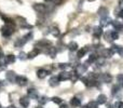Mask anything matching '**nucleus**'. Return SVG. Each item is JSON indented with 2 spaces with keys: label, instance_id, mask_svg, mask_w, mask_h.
Returning <instances> with one entry per match:
<instances>
[{
  "label": "nucleus",
  "instance_id": "nucleus-1",
  "mask_svg": "<svg viewBox=\"0 0 123 108\" xmlns=\"http://www.w3.org/2000/svg\"><path fill=\"white\" fill-rule=\"evenodd\" d=\"M14 32V26H13L12 23H6V25L2 27V35L6 37H9L13 34Z\"/></svg>",
  "mask_w": 123,
  "mask_h": 108
},
{
  "label": "nucleus",
  "instance_id": "nucleus-2",
  "mask_svg": "<svg viewBox=\"0 0 123 108\" xmlns=\"http://www.w3.org/2000/svg\"><path fill=\"white\" fill-rule=\"evenodd\" d=\"M15 82H16L18 85H21V87H24V85L27 84V78L24 76H16Z\"/></svg>",
  "mask_w": 123,
  "mask_h": 108
},
{
  "label": "nucleus",
  "instance_id": "nucleus-3",
  "mask_svg": "<svg viewBox=\"0 0 123 108\" xmlns=\"http://www.w3.org/2000/svg\"><path fill=\"white\" fill-rule=\"evenodd\" d=\"M93 36L95 38H100V36L103 35V27L102 26H96L93 28Z\"/></svg>",
  "mask_w": 123,
  "mask_h": 108
},
{
  "label": "nucleus",
  "instance_id": "nucleus-4",
  "mask_svg": "<svg viewBox=\"0 0 123 108\" xmlns=\"http://www.w3.org/2000/svg\"><path fill=\"white\" fill-rule=\"evenodd\" d=\"M70 77H71V72H68V71H62L61 74L58 75V79H60V81L69 80Z\"/></svg>",
  "mask_w": 123,
  "mask_h": 108
},
{
  "label": "nucleus",
  "instance_id": "nucleus-5",
  "mask_svg": "<svg viewBox=\"0 0 123 108\" xmlns=\"http://www.w3.org/2000/svg\"><path fill=\"white\" fill-rule=\"evenodd\" d=\"M27 95H28V97L32 98V100H37V98H39L38 92H37V90H35V89H28Z\"/></svg>",
  "mask_w": 123,
  "mask_h": 108
},
{
  "label": "nucleus",
  "instance_id": "nucleus-6",
  "mask_svg": "<svg viewBox=\"0 0 123 108\" xmlns=\"http://www.w3.org/2000/svg\"><path fill=\"white\" fill-rule=\"evenodd\" d=\"M86 70H87V65H85V64H79V65L77 66V68H76V71L78 72L79 75L84 74Z\"/></svg>",
  "mask_w": 123,
  "mask_h": 108
},
{
  "label": "nucleus",
  "instance_id": "nucleus-7",
  "mask_svg": "<svg viewBox=\"0 0 123 108\" xmlns=\"http://www.w3.org/2000/svg\"><path fill=\"white\" fill-rule=\"evenodd\" d=\"M112 23V21H111L110 17L106 16V17H102V19H100V26L102 27H106V26H108L109 24Z\"/></svg>",
  "mask_w": 123,
  "mask_h": 108
},
{
  "label": "nucleus",
  "instance_id": "nucleus-8",
  "mask_svg": "<svg viewBox=\"0 0 123 108\" xmlns=\"http://www.w3.org/2000/svg\"><path fill=\"white\" fill-rule=\"evenodd\" d=\"M6 78L8 81H10V82H14L15 79H16V76H15V72L14 71H8L6 75Z\"/></svg>",
  "mask_w": 123,
  "mask_h": 108
},
{
  "label": "nucleus",
  "instance_id": "nucleus-9",
  "mask_svg": "<svg viewBox=\"0 0 123 108\" xmlns=\"http://www.w3.org/2000/svg\"><path fill=\"white\" fill-rule=\"evenodd\" d=\"M56 53H57V49H56V48H53V47L48 48L47 54L49 55V56L51 57V58H54V57L56 56Z\"/></svg>",
  "mask_w": 123,
  "mask_h": 108
},
{
  "label": "nucleus",
  "instance_id": "nucleus-10",
  "mask_svg": "<svg viewBox=\"0 0 123 108\" xmlns=\"http://www.w3.org/2000/svg\"><path fill=\"white\" fill-rule=\"evenodd\" d=\"M58 83H60V79H58V77L54 76V77H51L49 80V84L51 85V87H57Z\"/></svg>",
  "mask_w": 123,
  "mask_h": 108
},
{
  "label": "nucleus",
  "instance_id": "nucleus-11",
  "mask_svg": "<svg viewBox=\"0 0 123 108\" xmlns=\"http://www.w3.org/2000/svg\"><path fill=\"white\" fill-rule=\"evenodd\" d=\"M112 51H111L110 49H104L102 50V52H100V55H102L104 58H107V57H111L112 56Z\"/></svg>",
  "mask_w": 123,
  "mask_h": 108
},
{
  "label": "nucleus",
  "instance_id": "nucleus-12",
  "mask_svg": "<svg viewBox=\"0 0 123 108\" xmlns=\"http://www.w3.org/2000/svg\"><path fill=\"white\" fill-rule=\"evenodd\" d=\"M34 9L36 11H38V12H40V13H42V12H44L45 10H47V6H44V4H42V3H37V4H35L34 6Z\"/></svg>",
  "mask_w": 123,
  "mask_h": 108
},
{
  "label": "nucleus",
  "instance_id": "nucleus-13",
  "mask_svg": "<svg viewBox=\"0 0 123 108\" xmlns=\"http://www.w3.org/2000/svg\"><path fill=\"white\" fill-rule=\"evenodd\" d=\"M19 104L23 106V108H27L29 106V97H22L19 100Z\"/></svg>",
  "mask_w": 123,
  "mask_h": 108
},
{
  "label": "nucleus",
  "instance_id": "nucleus-14",
  "mask_svg": "<svg viewBox=\"0 0 123 108\" xmlns=\"http://www.w3.org/2000/svg\"><path fill=\"white\" fill-rule=\"evenodd\" d=\"M48 74H49V72L44 69H39L38 71H37V76H38V78H40V79H44L45 77L48 76Z\"/></svg>",
  "mask_w": 123,
  "mask_h": 108
},
{
  "label": "nucleus",
  "instance_id": "nucleus-15",
  "mask_svg": "<svg viewBox=\"0 0 123 108\" xmlns=\"http://www.w3.org/2000/svg\"><path fill=\"white\" fill-rule=\"evenodd\" d=\"M99 79L103 82H109V81L111 80V76L109 74H103L102 76L99 75Z\"/></svg>",
  "mask_w": 123,
  "mask_h": 108
},
{
  "label": "nucleus",
  "instance_id": "nucleus-16",
  "mask_svg": "<svg viewBox=\"0 0 123 108\" xmlns=\"http://www.w3.org/2000/svg\"><path fill=\"white\" fill-rule=\"evenodd\" d=\"M15 62V56L14 55H6L4 57V63L6 64H12Z\"/></svg>",
  "mask_w": 123,
  "mask_h": 108
},
{
  "label": "nucleus",
  "instance_id": "nucleus-17",
  "mask_svg": "<svg viewBox=\"0 0 123 108\" xmlns=\"http://www.w3.org/2000/svg\"><path fill=\"white\" fill-rule=\"evenodd\" d=\"M98 14H99L100 17H106L108 16V10L106 8H104V6H102L99 9V11H98Z\"/></svg>",
  "mask_w": 123,
  "mask_h": 108
},
{
  "label": "nucleus",
  "instance_id": "nucleus-18",
  "mask_svg": "<svg viewBox=\"0 0 123 108\" xmlns=\"http://www.w3.org/2000/svg\"><path fill=\"white\" fill-rule=\"evenodd\" d=\"M106 102H107V96L106 95H104V94L98 95V97H97V103H98V104L103 105V104H105Z\"/></svg>",
  "mask_w": 123,
  "mask_h": 108
},
{
  "label": "nucleus",
  "instance_id": "nucleus-19",
  "mask_svg": "<svg viewBox=\"0 0 123 108\" xmlns=\"http://www.w3.org/2000/svg\"><path fill=\"white\" fill-rule=\"evenodd\" d=\"M70 104H71V106H74V107H79L81 105V102H80V100H79V98L72 97L71 101H70Z\"/></svg>",
  "mask_w": 123,
  "mask_h": 108
},
{
  "label": "nucleus",
  "instance_id": "nucleus-20",
  "mask_svg": "<svg viewBox=\"0 0 123 108\" xmlns=\"http://www.w3.org/2000/svg\"><path fill=\"white\" fill-rule=\"evenodd\" d=\"M68 49H69L71 52L77 51V50H78V44H77V42H74V41H71L70 43H68Z\"/></svg>",
  "mask_w": 123,
  "mask_h": 108
},
{
  "label": "nucleus",
  "instance_id": "nucleus-21",
  "mask_svg": "<svg viewBox=\"0 0 123 108\" xmlns=\"http://www.w3.org/2000/svg\"><path fill=\"white\" fill-rule=\"evenodd\" d=\"M50 32H51V35H53L54 37H57L58 35H60V30H58L57 27H55V26H52L51 28H50Z\"/></svg>",
  "mask_w": 123,
  "mask_h": 108
},
{
  "label": "nucleus",
  "instance_id": "nucleus-22",
  "mask_svg": "<svg viewBox=\"0 0 123 108\" xmlns=\"http://www.w3.org/2000/svg\"><path fill=\"white\" fill-rule=\"evenodd\" d=\"M97 58H98L97 54H95V53H91V54H90L89 59H87V63H94V62H96V59H97Z\"/></svg>",
  "mask_w": 123,
  "mask_h": 108
},
{
  "label": "nucleus",
  "instance_id": "nucleus-23",
  "mask_svg": "<svg viewBox=\"0 0 123 108\" xmlns=\"http://www.w3.org/2000/svg\"><path fill=\"white\" fill-rule=\"evenodd\" d=\"M39 53V50H37V49H35V50H32V51H30L29 53H28V58H34V57H36L37 55H38Z\"/></svg>",
  "mask_w": 123,
  "mask_h": 108
},
{
  "label": "nucleus",
  "instance_id": "nucleus-24",
  "mask_svg": "<svg viewBox=\"0 0 123 108\" xmlns=\"http://www.w3.org/2000/svg\"><path fill=\"white\" fill-rule=\"evenodd\" d=\"M85 54H86V49H80V50H78V52H77V57H78V58H81V57H83Z\"/></svg>",
  "mask_w": 123,
  "mask_h": 108
},
{
  "label": "nucleus",
  "instance_id": "nucleus-25",
  "mask_svg": "<svg viewBox=\"0 0 123 108\" xmlns=\"http://www.w3.org/2000/svg\"><path fill=\"white\" fill-rule=\"evenodd\" d=\"M117 81H118V85H119L120 88H123V74L118 75Z\"/></svg>",
  "mask_w": 123,
  "mask_h": 108
},
{
  "label": "nucleus",
  "instance_id": "nucleus-26",
  "mask_svg": "<svg viewBox=\"0 0 123 108\" xmlns=\"http://www.w3.org/2000/svg\"><path fill=\"white\" fill-rule=\"evenodd\" d=\"M98 103L97 102H90L89 104L86 105V107L87 108H98Z\"/></svg>",
  "mask_w": 123,
  "mask_h": 108
},
{
  "label": "nucleus",
  "instance_id": "nucleus-27",
  "mask_svg": "<svg viewBox=\"0 0 123 108\" xmlns=\"http://www.w3.org/2000/svg\"><path fill=\"white\" fill-rule=\"evenodd\" d=\"M39 103H40L41 105H44L48 103V97L47 96H41V97H39Z\"/></svg>",
  "mask_w": 123,
  "mask_h": 108
},
{
  "label": "nucleus",
  "instance_id": "nucleus-28",
  "mask_svg": "<svg viewBox=\"0 0 123 108\" xmlns=\"http://www.w3.org/2000/svg\"><path fill=\"white\" fill-rule=\"evenodd\" d=\"M111 37H112V40L119 39V34H118L117 30H111Z\"/></svg>",
  "mask_w": 123,
  "mask_h": 108
},
{
  "label": "nucleus",
  "instance_id": "nucleus-29",
  "mask_svg": "<svg viewBox=\"0 0 123 108\" xmlns=\"http://www.w3.org/2000/svg\"><path fill=\"white\" fill-rule=\"evenodd\" d=\"M78 75H79L78 72H77V74H74V72H71V77H70V80H71L72 82H76V81L78 80V78H79Z\"/></svg>",
  "mask_w": 123,
  "mask_h": 108
},
{
  "label": "nucleus",
  "instance_id": "nucleus-30",
  "mask_svg": "<svg viewBox=\"0 0 123 108\" xmlns=\"http://www.w3.org/2000/svg\"><path fill=\"white\" fill-rule=\"evenodd\" d=\"M18 58L21 59V61H25V59L28 58V55L26 54V53H24V52H21L19 55H18Z\"/></svg>",
  "mask_w": 123,
  "mask_h": 108
},
{
  "label": "nucleus",
  "instance_id": "nucleus-31",
  "mask_svg": "<svg viewBox=\"0 0 123 108\" xmlns=\"http://www.w3.org/2000/svg\"><path fill=\"white\" fill-rule=\"evenodd\" d=\"M52 102L53 103H55V104H62V98L61 97H57V96H54L53 98H52Z\"/></svg>",
  "mask_w": 123,
  "mask_h": 108
},
{
  "label": "nucleus",
  "instance_id": "nucleus-32",
  "mask_svg": "<svg viewBox=\"0 0 123 108\" xmlns=\"http://www.w3.org/2000/svg\"><path fill=\"white\" fill-rule=\"evenodd\" d=\"M105 39L107 41H112V37H111V32H108L105 34Z\"/></svg>",
  "mask_w": 123,
  "mask_h": 108
},
{
  "label": "nucleus",
  "instance_id": "nucleus-33",
  "mask_svg": "<svg viewBox=\"0 0 123 108\" xmlns=\"http://www.w3.org/2000/svg\"><path fill=\"white\" fill-rule=\"evenodd\" d=\"M119 48H120V47H118V45L112 44V47L110 48V50H111V51H112V53L115 54V53H118V51H119Z\"/></svg>",
  "mask_w": 123,
  "mask_h": 108
},
{
  "label": "nucleus",
  "instance_id": "nucleus-34",
  "mask_svg": "<svg viewBox=\"0 0 123 108\" xmlns=\"http://www.w3.org/2000/svg\"><path fill=\"white\" fill-rule=\"evenodd\" d=\"M70 66V64H65V63H62L58 65V68H61V69H66V68H68Z\"/></svg>",
  "mask_w": 123,
  "mask_h": 108
},
{
  "label": "nucleus",
  "instance_id": "nucleus-35",
  "mask_svg": "<svg viewBox=\"0 0 123 108\" xmlns=\"http://www.w3.org/2000/svg\"><path fill=\"white\" fill-rule=\"evenodd\" d=\"M118 91H119V87H118V85H115V87L112 88V92H111V93H112L113 95H116Z\"/></svg>",
  "mask_w": 123,
  "mask_h": 108
},
{
  "label": "nucleus",
  "instance_id": "nucleus-36",
  "mask_svg": "<svg viewBox=\"0 0 123 108\" xmlns=\"http://www.w3.org/2000/svg\"><path fill=\"white\" fill-rule=\"evenodd\" d=\"M116 108H123V103L122 102H117L115 105Z\"/></svg>",
  "mask_w": 123,
  "mask_h": 108
},
{
  "label": "nucleus",
  "instance_id": "nucleus-37",
  "mask_svg": "<svg viewBox=\"0 0 123 108\" xmlns=\"http://www.w3.org/2000/svg\"><path fill=\"white\" fill-rule=\"evenodd\" d=\"M6 63H2V62H0V71H1V70H3V69H6Z\"/></svg>",
  "mask_w": 123,
  "mask_h": 108
},
{
  "label": "nucleus",
  "instance_id": "nucleus-38",
  "mask_svg": "<svg viewBox=\"0 0 123 108\" xmlns=\"http://www.w3.org/2000/svg\"><path fill=\"white\" fill-rule=\"evenodd\" d=\"M118 53L121 55V56H123V48H122V47L119 48V51H118Z\"/></svg>",
  "mask_w": 123,
  "mask_h": 108
},
{
  "label": "nucleus",
  "instance_id": "nucleus-39",
  "mask_svg": "<svg viewBox=\"0 0 123 108\" xmlns=\"http://www.w3.org/2000/svg\"><path fill=\"white\" fill-rule=\"evenodd\" d=\"M118 16H119V17H122V19H123V10H121L119 13H118Z\"/></svg>",
  "mask_w": 123,
  "mask_h": 108
},
{
  "label": "nucleus",
  "instance_id": "nucleus-40",
  "mask_svg": "<svg viewBox=\"0 0 123 108\" xmlns=\"http://www.w3.org/2000/svg\"><path fill=\"white\" fill-rule=\"evenodd\" d=\"M3 56H4V55H3V52H2L1 50H0V58H2Z\"/></svg>",
  "mask_w": 123,
  "mask_h": 108
},
{
  "label": "nucleus",
  "instance_id": "nucleus-41",
  "mask_svg": "<svg viewBox=\"0 0 123 108\" xmlns=\"http://www.w3.org/2000/svg\"><path fill=\"white\" fill-rule=\"evenodd\" d=\"M44 1H48V2H57V0H44Z\"/></svg>",
  "mask_w": 123,
  "mask_h": 108
},
{
  "label": "nucleus",
  "instance_id": "nucleus-42",
  "mask_svg": "<svg viewBox=\"0 0 123 108\" xmlns=\"http://www.w3.org/2000/svg\"><path fill=\"white\" fill-rule=\"evenodd\" d=\"M107 108H115V107H113L112 105H110V104H109V105H107Z\"/></svg>",
  "mask_w": 123,
  "mask_h": 108
},
{
  "label": "nucleus",
  "instance_id": "nucleus-43",
  "mask_svg": "<svg viewBox=\"0 0 123 108\" xmlns=\"http://www.w3.org/2000/svg\"><path fill=\"white\" fill-rule=\"evenodd\" d=\"M6 108H16V107L13 106V105H12V106H9V107H6Z\"/></svg>",
  "mask_w": 123,
  "mask_h": 108
},
{
  "label": "nucleus",
  "instance_id": "nucleus-44",
  "mask_svg": "<svg viewBox=\"0 0 123 108\" xmlns=\"http://www.w3.org/2000/svg\"><path fill=\"white\" fill-rule=\"evenodd\" d=\"M1 85H2V82H1V81H0V87H1Z\"/></svg>",
  "mask_w": 123,
  "mask_h": 108
},
{
  "label": "nucleus",
  "instance_id": "nucleus-45",
  "mask_svg": "<svg viewBox=\"0 0 123 108\" xmlns=\"http://www.w3.org/2000/svg\"><path fill=\"white\" fill-rule=\"evenodd\" d=\"M36 108H42V107H41V106H38V107H36Z\"/></svg>",
  "mask_w": 123,
  "mask_h": 108
},
{
  "label": "nucleus",
  "instance_id": "nucleus-46",
  "mask_svg": "<svg viewBox=\"0 0 123 108\" xmlns=\"http://www.w3.org/2000/svg\"><path fill=\"white\" fill-rule=\"evenodd\" d=\"M89 1H93V0H89Z\"/></svg>",
  "mask_w": 123,
  "mask_h": 108
},
{
  "label": "nucleus",
  "instance_id": "nucleus-47",
  "mask_svg": "<svg viewBox=\"0 0 123 108\" xmlns=\"http://www.w3.org/2000/svg\"><path fill=\"white\" fill-rule=\"evenodd\" d=\"M0 108H1V105H0Z\"/></svg>",
  "mask_w": 123,
  "mask_h": 108
}]
</instances>
